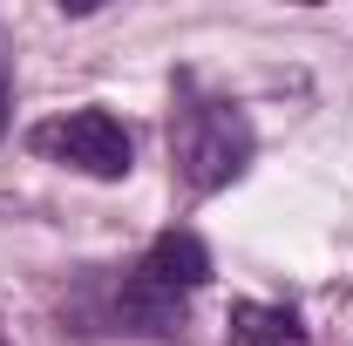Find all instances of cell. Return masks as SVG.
Instances as JSON below:
<instances>
[{
  "label": "cell",
  "mask_w": 353,
  "mask_h": 346,
  "mask_svg": "<svg viewBox=\"0 0 353 346\" xmlns=\"http://www.w3.org/2000/svg\"><path fill=\"white\" fill-rule=\"evenodd\" d=\"M211 278V245L197 231H163L150 238V252L130 265L123 292H116V319L143 333V340H176L183 333V305Z\"/></svg>",
  "instance_id": "cell-1"
},
{
  "label": "cell",
  "mask_w": 353,
  "mask_h": 346,
  "mask_svg": "<svg viewBox=\"0 0 353 346\" xmlns=\"http://www.w3.org/2000/svg\"><path fill=\"white\" fill-rule=\"evenodd\" d=\"M259 136H252V116L238 102H218V95H197L183 82V109L170 123V156H176V176L190 190H224L231 176L252 163Z\"/></svg>",
  "instance_id": "cell-2"
},
{
  "label": "cell",
  "mask_w": 353,
  "mask_h": 346,
  "mask_svg": "<svg viewBox=\"0 0 353 346\" xmlns=\"http://www.w3.org/2000/svg\"><path fill=\"white\" fill-rule=\"evenodd\" d=\"M28 150L48 156V163H61V170L95 176V183H116V176H130V163H136L130 130H123L109 109H68V116H48V123H34Z\"/></svg>",
  "instance_id": "cell-3"
},
{
  "label": "cell",
  "mask_w": 353,
  "mask_h": 346,
  "mask_svg": "<svg viewBox=\"0 0 353 346\" xmlns=\"http://www.w3.org/2000/svg\"><path fill=\"white\" fill-rule=\"evenodd\" d=\"M224 346H306L299 319L285 305H265V299H238L231 319H224Z\"/></svg>",
  "instance_id": "cell-4"
},
{
  "label": "cell",
  "mask_w": 353,
  "mask_h": 346,
  "mask_svg": "<svg viewBox=\"0 0 353 346\" xmlns=\"http://www.w3.org/2000/svg\"><path fill=\"white\" fill-rule=\"evenodd\" d=\"M7 109H14V41L0 34V136H7Z\"/></svg>",
  "instance_id": "cell-5"
},
{
  "label": "cell",
  "mask_w": 353,
  "mask_h": 346,
  "mask_svg": "<svg viewBox=\"0 0 353 346\" xmlns=\"http://www.w3.org/2000/svg\"><path fill=\"white\" fill-rule=\"evenodd\" d=\"M0 346H14V340H7V326H0Z\"/></svg>",
  "instance_id": "cell-6"
}]
</instances>
